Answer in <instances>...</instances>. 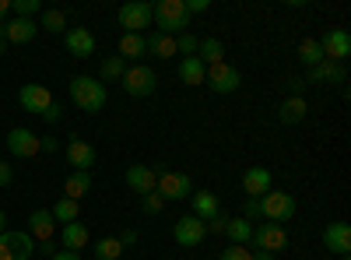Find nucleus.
<instances>
[{
	"mask_svg": "<svg viewBox=\"0 0 351 260\" xmlns=\"http://www.w3.org/2000/svg\"><path fill=\"white\" fill-rule=\"evenodd\" d=\"M288 88H291V95H295V99H302V92H306V78H288Z\"/></svg>",
	"mask_w": 351,
	"mask_h": 260,
	"instance_id": "43",
	"label": "nucleus"
},
{
	"mask_svg": "<svg viewBox=\"0 0 351 260\" xmlns=\"http://www.w3.org/2000/svg\"><path fill=\"white\" fill-rule=\"evenodd\" d=\"M197 46H200V39L190 36V32H183L180 39H176V53H183V56H197Z\"/></svg>",
	"mask_w": 351,
	"mask_h": 260,
	"instance_id": "37",
	"label": "nucleus"
},
{
	"mask_svg": "<svg viewBox=\"0 0 351 260\" xmlns=\"http://www.w3.org/2000/svg\"><path fill=\"white\" fill-rule=\"evenodd\" d=\"M11 180H14V169L8 162H0V187H11Z\"/></svg>",
	"mask_w": 351,
	"mask_h": 260,
	"instance_id": "45",
	"label": "nucleus"
},
{
	"mask_svg": "<svg viewBox=\"0 0 351 260\" xmlns=\"http://www.w3.org/2000/svg\"><path fill=\"white\" fill-rule=\"evenodd\" d=\"M116 56H123V60H137V56H148V46H144V36H120V53Z\"/></svg>",
	"mask_w": 351,
	"mask_h": 260,
	"instance_id": "30",
	"label": "nucleus"
},
{
	"mask_svg": "<svg viewBox=\"0 0 351 260\" xmlns=\"http://www.w3.org/2000/svg\"><path fill=\"white\" fill-rule=\"evenodd\" d=\"M204 84H211V92H218V95H232L243 84V74L232 67V64H211L208 67V78H204Z\"/></svg>",
	"mask_w": 351,
	"mask_h": 260,
	"instance_id": "7",
	"label": "nucleus"
},
{
	"mask_svg": "<svg viewBox=\"0 0 351 260\" xmlns=\"http://www.w3.org/2000/svg\"><path fill=\"white\" fill-rule=\"evenodd\" d=\"M11 11L18 18H32V14L43 11V4H39V0H11Z\"/></svg>",
	"mask_w": 351,
	"mask_h": 260,
	"instance_id": "36",
	"label": "nucleus"
},
{
	"mask_svg": "<svg viewBox=\"0 0 351 260\" xmlns=\"http://www.w3.org/2000/svg\"><path fill=\"white\" fill-rule=\"evenodd\" d=\"M137 243V228H123V233H120V246L127 250V246H134Z\"/></svg>",
	"mask_w": 351,
	"mask_h": 260,
	"instance_id": "46",
	"label": "nucleus"
},
{
	"mask_svg": "<svg viewBox=\"0 0 351 260\" xmlns=\"http://www.w3.org/2000/svg\"><path fill=\"white\" fill-rule=\"evenodd\" d=\"M190 208H193V218H200V222H211V218L221 211L218 197H215L211 190H197V193H190Z\"/></svg>",
	"mask_w": 351,
	"mask_h": 260,
	"instance_id": "21",
	"label": "nucleus"
},
{
	"mask_svg": "<svg viewBox=\"0 0 351 260\" xmlns=\"http://www.w3.org/2000/svg\"><path fill=\"white\" fill-rule=\"evenodd\" d=\"M60 117H64V109L56 106V102H53V106H49V109L43 113V120H46V123H60Z\"/></svg>",
	"mask_w": 351,
	"mask_h": 260,
	"instance_id": "42",
	"label": "nucleus"
},
{
	"mask_svg": "<svg viewBox=\"0 0 351 260\" xmlns=\"http://www.w3.org/2000/svg\"><path fill=\"white\" fill-rule=\"evenodd\" d=\"M116 18H120V28H127V36H141L144 28H152L155 4H148V0H134V4H123Z\"/></svg>",
	"mask_w": 351,
	"mask_h": 260,
	"instance_id": "6",
	"label": "nucleus"
},
{
	"mask_svg": "<svg viewBox=\"0 0 351 260\" xmlns=\"http://www.w3.org/2000/svg\"><path fill=\"white\" fill-rule=\"evenodd\" d=\"M341 260H348V257H341Z\"/></svg>",
	"mask_w": 351,
	"mask_h": 260,
	"instance_id": "53",
	"label": "nucleus"
},
{
	"mask_svg": "<svg viewBox=\"0 0 351 260\" xmlns=\"http://www.w3.org/2000/svg\"><path fill=\"white\" fill-rule=\"evenodd\" d=\"M316 43L324 49V60H330V64H344L351 56V36L344 28H330V32H324V39H316Z\"/></svg>",
	"mask_w": 351,
	"mask_h": 260,
	"instance_id": "9",
	"label": "nucleus"
},
{
	"mask_svg": "<svg viewBox=\"0 0 351 260\" xmlns=\"http://www.w3.org/2000/svg\"><path fill=\"white\" fill-rule=\"evenodd\" d=\"M120 81H123V92L134 95V99H148V95L158 88V74H155L148 64H134V67H127Z\"/></svg>",
	"mask_w": 351,
	"mask_h": 260,
	"instance_id": "4",
	"label": "nucleus"
},
{
	"mask_svg": "<svg viewBox=\"0 0 351 260\" xmlns=\"http://www.w3.org/2000/svg\"><path fill=\"white\" fill-rule=\"evenodd\" d=\"M4 222H8V218H4V211H0V233H4Z\"/></svg>",
	"mask_w": 351,
	"mask_h": 260,
	"instance_id": "52",
	"label": "nucleus"
},
{
	"mask_svg": "<svg viewBox=\"0 0 351 260\" xmlns=\"http://www.w3.org/2000/svg\"><path fill=\"white\" fill-rule=\"evenodd\" d=\"M306 113H309V106H306V99H295V95H288L281 106H278V120L285 123V127H295V123H302L306 120Z\"/></svg>",
	"mask_w": 351,
	"mask_h": 260,
	"instance_id": "24",
	"label": "nucleus"
},
{
	"mask_svg": "<svg viewBox=\"0 0 351 260\" xmlns=\"http://www.w3.org/2000/svg\"><path fill=\"white\" fill-rule=\"evenodd\" d=\"M176 74H180V81H183V84L197 88V84H204V78H208V64L197 60V56H183L180 67H176Z\"/></svg>",
	"mask_w": 351,
	"mask_h": 260,
	"instance_id": "23",
	"label": "nucleus"
},
{
	"mask_svg": "<svg viewBox=\"0 0 351 260\" xmlns=\"http://www.w3.org/2000/svg\"><path fill=\"white\" fill-rule=\"evenodd\" d=\"M324 246L330 253H337V257H348L351 253V228H348V222H330L324 228Z\"/></svg>",
	"mask_w": 351,
	"mask_h": 260,
	"instance_id": "15",
	"label": "nucleus"
},
{
	"mask_svg": "<svg viewBox=\"0 0 351 260\" xmlns=\"http://www.w3.org/2000/svg\"><path fill=\"white\" fill-rule=\"evenodd\" d=\"M71 99L77 102V109L84 113H102L106 109V84L99 78H88V74H77L71 81Z\"/></svg>",
	"mask_w": 351,
	"mask_h": 260,
	"instance_id": "1",
	"label": "nucleus"
},
{
	"mask_svg": "<svg viewBox=\"0 0 351 260\" xmlns=\"http://www.w3.org/2000/svg\"><path fill=\"white\" fill-rule=\"evenodd\" d=\"M39 28H49V32H67V14L49 8V11H43V25Z\"/></svg>",
	"mask_w": 351,
	"mask_h": 260,
	"instance_id": "35",
	"label": "nucleus"
},
{
	"mask_svg": "<svg viewBox=\"0 0 351 260\" xmlns=\"http://www.w3.org/2000/svg\"><path fill=\"white\" fill-rule=\"evenodd\" d=\"M141 208H144V215H162V208H165V200H162V193L155 190V193H144V200H141Z\"/></svg>",
	"mask_w": 351,
	"mask_h": 260,
	"instance_id": "38",
	"label": "nucleus"
},
{
	"mask_svg": "<svg viewBox=\"0 0 351 260\" xmlns=\"http://www.w3.org/2000/svg\"><path fill=\"white\" fill-rule=\"evenodd\" d=\"M53 228H56L53 211L49 208H39V211L28 215V228H25V233L32 236V239H39V243H53Z\"/></svg>",
	"mask_w": 351,
	"mask_h": 260,
	"instance_id": "18",
	"label": "nucleus"
},
{
	"mask_svg": "<svg viewBox=\"0 0 351 260\" xmlns=\"http://www.w3.org/2000/svg\"><path fill=\"white\" fill-rule=\"evenodd\" d=\"M11 11V0H0V21H4V14Z\"/></svg>",
	"mask_w": 351,
	"mask_h": 260,
	"instance_id": "50",
	"label": "nucleus"
},
{
	"mask_svg": "<svg viewBox=\"0 0 351 260\" xmlns=\"http://www.w3.org/2000/svg\"><path fill=\"white\" fill-rule=\"evenodd\" d=\"M8 148H11V155H18V158H32V155H39V137L32 134V130H25V127H14L11 134H8Z\"/></svg>",
	"mask_w": 351,
	"mask_h": 260,
	"instance_id": "17",
	"label": "nucleus"
},
{
	"mask_svg": "<svg viewBox=\"0 0 351 260\" xmlns=\"http://www.w3.org/2000/svg\"><path fill=\"white\" fill-rule=\"evenodd\" d=\"M260 211H263V222H274V225H285L295 218V197L285 193V190H271L260 197Z\"/></svg>",
	"mask_w": 351,
	"mask_h": 260,
	"instance_id": "3",
	"label": "nucleus"
},
{
	"mask_svg": "<svg viewBox=\"0 0 351 260\" xmlns=\"http://www.w3.org/2000/svg\"><path fill=\"white\" fill-rule=\"evenodd\" d=\"M123 71H127L123 56H106V60H102V81H120Z\"/></svg>",
	"mask_w": 351,
	"mask_h": 260,
	"instance_id": "34",
	"label": "nucleus"
},
{
	"mask_svg": "<svg viewBox=\"0 0 351 260\" xmlns=\"http://www.w3.org/2000/svg\"><path fill=\"white\" fill-rule=\"evenodd\" d=\"M221 56H225V46H221V39H215V36H208V39H200V46H197V60H204V64H221Z\"/></svg>",
	"mask_w": 351,
	"mask_h": 260,
	"instance_id": "28",
	"label": "nucleus"
},
{
	"mask_svg": "<svg viewBox=\"0 0 351 260\" xmlns=\"http://www.w3.org/2000/svg\"><path fill=\"white\" fill-rule=\"evenodd\" d=\"M246 222H263V211H260V200L256 197H246Z\"/></svg>",
	"mask_w": 351,
	"mask_h": 260,
	"instance_id": "40",
	"label": "nucleus"
},
{
	"mask_svg": "<svg viewBox=\"0 0 351 260\" xmlns=\"http://www.w3.org/2000/svg\"><path fill=\"white\" fill-rule=\"evenodd\" d=\"M225 225H228V215H221V211H218L211 222H204V228H208V233H215V236H218V233H225Z\"/></svg>",
	"mask_w": 351,
	"mask_h": 260,
	"instance_id": "41",
	"label": "nucleus"
},
{
	"mask_svg": "<svg viewBox=\"0 0 351 260\" xmlns=\"http://www.w3.org/2000/svg\"><path fill=\"white\" fill-rule=\"evenodd\" d=\"M88 225H81V222H71V225H64V246L67 250H74V253H81L84 246H88Z\"/></svg>",
	"mask_w": 351,
	"mask_h": 260,
	"instance_id": "26",
	"label": "nucleus"
},
{
	"mask_svg": "<svg viewBox=\"0 0 351 260\" xmlns=\"http://www.w3.org/2000/svg\"><path fill=\"white\" fill-rule=\"evenodd\" d=\"M4 36H8V46H25L39 36V25L32 18H14V21H4Z\"/></svg>",
	"mask_w": 351,
	"mask_h": 260,
	"instance_id": "19",
	"label": "nucleus"
},
{
	"mask_svg": "<svg viewBox=\"0 0 351 260\" xmlns=\"http://www.w3.org/2000/svg\"><path fill=\"white\" fill-rule=\"evenodd\" d=\"M36 239L21 228H4L0 233V260H32Z\"/></svg>",
	"mask_w": 351,
	"mask_h": 260,
	"instance_id": "5",
	"label": "nucleus"
},
{
	"mask_svg": "<svg viewBox=\"0 0 351 260\" xmlns=\"http://www.w3.org/2000/svg\"><path fill=\"white\" fill-rule=\"evenodd\" d=\"M152 21H158L162 36H183V32H190V14H186L183 0H158Z\"/></svg>",
	"mask_w": 351,
	"mask_h": 260,
	"instance_id": "2",
	"label": "nucleus"
},
{
	"mask_svg": "<svg viewBox=\"0 0 351 260\" xmlns=\"http://www.w3.org/2000/svg\"><path fill=\"white\" fill-rule=\"evenodd\" d=\"M172 239L180 243L183 250H190V246H200L204 239H208V228H204V222H200V218H193V215H183L180 222L172 225Z\"/></svg>",
	"mask_w": 351,
	"mask_h": 260,
	"instance_id": "10",
	"label": "nucleus"
},
{
	"mask_svg": "<svg viewBox=\"0 0 351 260\" xmlns=\"http://www.w3.org/2000/svg\"><path fill=\"white\" fill-rule=\"evenodd\" d=\"M253 246H256V250H263V253H281V250L288 246V233H285V225H274V222L256 225V228H253Z\"/></svg>",
	"mask_w": 351,
	"mask_h": 260,
	"instance_id": "11",
	"label": "nucleus"
},
{
	"mask_svg": "<svg viewBox=\"0 0 351 260\" xmlns=\"http://www.w3.org/2000/svg\"><path fill=\"white\" fill-rule=\"evenodd\" d=\"M0 144H4V141H0Z\"/></svg>",
	"mask_w": 351,
	"mask_h": 260,
	"instance_id": "54",
	"label": "nucleus"
},
{
	"mask_svg": "<svg viewBox=\"0 0 351 260\" xmlns=\"http://www.w3.org/2000/svg\"><path fill=\"white\" fill-rule=\"evenodd\" d=\"M344 67L341 64H330V60H324V64H316V67H309V74H306V84H344Z\"/></svg>",
	"mask_w": 351,
	"mask_h": 260,
	"instance_id": "22",
	"label": "nucleus"
},
{
	"mask_svg": "<svg viewBox=\"0 0 351 260\" xmlns=\"http://www.w3.org/2000/svg\"><path fill=\"white\" fill-rule=\"evenodd\" d=\"M127 187L134 190V193H155V187H158V169L155 165H130L127 169Z\"/></svg>",
	"mask_w": 351,
	"mask_h": 260,
	"instance_id": "12",
	"label": "nucleus"
},
{
	"mask_svg": "<svg viewBox=\"0 0 351 260\" xmlns=\"http://www.w3.org/2000/svg\"><path fill=\"white\" fill-rule=\"evenodd\" d=\"M208 8H211V0H190V4H186V14H204Z\"/></svg>",
	"mask_w": 351,
	"mask_h": 260,
	"instance_id": "44",
	"label": "nucleus"
},
{
	"mask_svg": "<svg viewBox=\"0 0 351 260\" xmlns=\"http://www.w3.org/2000/svg\"><path fill=\"white\" fill-rule=\"evenodd\" d=\"M144 46H148L152 56H176V39L172 36H162V32H152V36H144Z\"/></svg>",
	"mask_w": 351,
	"mask_h": 260,
	"instance_id": "29",
	"label": "nucleus"
},
{
	"mask_svg": "<svg viewBox=\"0 0 351 260\" xmlns=\"http://www.w3.org/2000/svg\"><path fill=\"white\" fill-rule=\"evenodd\" d=\"M88 190H92V172L74 169L71 176H67V183H64V197H71V200H77V204H81V197H88Z\"/></svg>",
	"mask_w": 351,
	"mask_h": 260,
	"instance_id": "25",
	"label": "nucleus"
},
{
	"mask_svg": "<svg viewBox=\"0 0 351 260\" xmlns=\"http://www.w3.org/2000/svg\"><path fill=\"white\" fill-rule=\"evenodd\" d=\"M39 152H49V155H53V152H56V137H49V134L39 137Z\"/></svg>",
	"mask_w": 351,
	"mask_h": 260,
	"instance_id": "47",
	"label": "nucleus"
},
{
	"mask_svg": "<svg viewBox=\"0 0 351 260\" xmlns=\"http://www.w3.org/2000/svg\"><path fill=\"white\" fill-rule=\"evenodd\" d=\"M53 260H81L74 250H64V253H53Z\"/></svg>",
	"mask_w": 351,
	"mask_h": 260,
	"instance_id": "48",
	"label": "nucleus"
},
{
	"mask_svg": "<svg viewBox=\"0 0 351 260\" xmlns=\"http://www.w3.org/2000/svg\"><path fill=\"white\" fill-rule=\"evenodd\" d=\"M218 260H253V253H250L246 246H236V243H232L228 250L218 253Z\"/></svg>",
	"mask_w": 351,
	"mask_h": 260,
	"instance_id": "39",
	"label": "nucleus"
},
{
	"mask_svg": "<svg viewBox=\"0 0 351 260\" xmlns=\"http://www.w3.org/2000/svg\"><path fill=\"white\" fill-rule=\"evenodd\" d=\"M64 46H67V53L71 56H92L95 53V36L88 32V28H67L64 32Z\"/></svg>",
	"mask_w": 351,
	"mask_h": 260,
	"instance_id": "20",
	"label": "nucleus"
},
{
	"mask_svg": "<svg viewBox=\"0 0 351 260\" xmlns=\"http://www.w3.org/2000/svg\"><path fill=\"white\" fill-rule=\"evenodd\" d=\"M95 158H99V152H95L92 141H81V137H71V141H67V162H71L74 169L88 172V169L95 165Z\"/></svg>",
	"mask_w": 351,
	"mask_h": 260,
	"instance_id": "13",
	"label": "nucleus"
},
{
	"mask_svg": "<svg viewBox=\"0 0 351 260\" xmlns=\"http://www.w3.org/2000/svg\"><path fill=\"white\" fill-rule=\"evenodd\" d=\"M8 49V36H4V21H0V53Z\"/></svg>",
	"mask_w": 351,
	"mask_h": 260,
	"instance_id": "49",
	"label": "nucleus"
},
{
	"mask_svg": "<svg viewBox=\"0 0 351 260\" xmlns=\"http://www.w3.org/2000/svg\"><path fill=\"white\" fill-rule=\"evenodd\" d=\"M243 190L246 197H263V193H271L274 190V180H271V169H263V165H253L243 172Z\"/></svg>",
	"mask_w": 351,
	"mask_h": 260,
	"instance_id": "14",
	"label": "nucleus"
},
{
	"mask_svg": "<svg viewBox=\"0 0 351 260\" xmlns=\"http://www.w3.org/2000/svg\"><path fill=\"white\" fill-rule=\"evenodd\" d=\"M225 236L236 243V246H246V243H253V225H250L246 218H228Z\"/></svg>",
	"mask_w": 351,
	"mask_h": 260,
	"instance_id": "27",
	"label": "nucleus"
},
{
	"mask_svg": "<svg viewBox=\"0 0 351 260\" xmlns=\"http://www.w3.org/2000/svg\"><path fill=\"white\" fill-rule=\"evenodd\" d=\"M155 190L162 193V200H190L193 183H190L186 172L169 169V172H162V176H158V187H155Z\"/></svg>",
	"mask_w": 351,
	"mask_h": 260,
	"instance_id": "8",
	"label": "nucleus"
},
{
	"mask_svg": "<svg viewBox=\"0 0 351 260\" xmlns=\"http://www.w3.org/2000/svg\"><path fill=\"white\" fill-rule=\"evenodd\" d=\"M21 106L28 109V113H36V117H43V113L53 106V95H49V88L46 84H21Z\"/></svg>",
	"mask_w": 351,
	"mask_h": 260,
	"instance_id": "16",
	"label": "nucleus"
},
{
	"mask_svg": "<svg viewBox=\"0 0 351 260\" xmlns=\"http://www.w3.org/2000/svg\"><path fill=\"white\" fill-rule=\"evenodd\" d=\"M95 257H99V260H120V257H123L120 239H112V236L99 239V243H95Z\"/></svg>",
	"mask_w": 351,
	"mask_h": 260,
	"instance_id": "33",
	"label": "nucleus"
},
{
	"mask_svg": "<svg viewBox=\"0 0 351 260\" xmlns=\"http://www.w3.org/2000/svg\"><path fill=\"white\" fill-rule=\"evenodd\" d=\"M77 211H81V204H77V200H71V197H60V200L53 204V218L60 222V225L77 222Z\"/></svg>",
	"mask_w": 351,
	"mask_h": 260,
	"instance_id": "31",
	"label": "nucleus"
},
{
	"mask_svg": "<svg viewBox=\"0 0 351 260\" xmlns=\"http://www.w3.org/2000/svg\"><path fill=\"white\" fill-rule=\"evenodd\" d=\"M253 260H274V253H263V250H256V253H253Z\"/></svg>",
	"mask_w": 351,
	"mask_h": 260,
	"instance_id": "51",
	"label": "nucleus"
},
{
	"mask_svg": "<svg viewBox=\"0 0 351 260\" xmlns=\"http://www.w3.org/2000/svg\"><path fill=\"white\" fill-rule=\"evenodd\" d=\"M299 60H302L306 67L324 64V49H319V43H316V39H302V43H299Z\"/></svg>",
	"mask_w": 351,
	"mask_h": 260,
	"instance_id": "32",
	"label": "nucleus"
}]
</instances>
